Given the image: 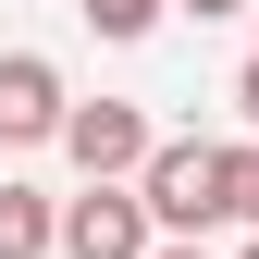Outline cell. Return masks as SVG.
<instances>
[{
    "instance_id": "obj_1",
    "label": "cell",
    "mask_w": 259,
    "mask_h": 259,
    "mask_svg": "<svg viewBox=\"0 0 259 259\" xmlns=\"http://www.w3.org/2000/svg\"><path fill=\"white\" fill-rule=\"evenodd\" d=\"M136 198H148V222H160V235H210V222H235V148H198V136L148 148Z\"/></svg>"
},
{
    "instance_id": "obj_2",
    "label": "cell",
    "mask_w": 259,
    "mask_h": 259,
    "mask_svg": "<svg viewBox=\"0 0 259 259\" xmlns=\"http://www.w3.org/2000/svg\"><path fill=\"white\" fill-rule=\"evenodd\" d=\"M148 148H160V136H148L136 99H74V123H62V160H74L87 185H136Z\"/></svg>"
},
{
    "instance_id": "obj_3",
    "label": "cell",
    "mask_w": 259,
    "mask_h": 259,
    "mask_svg": "<svg viewBox=\"0 0 259 259\" xmlns=\"http://www.w3.org/2000/svg\"><path fill=\"white\" fill-rule=\"evenodd\" d=\"M160 222L136 185H87V198H62V259H148Z\"/></svg>"
},
{
    "instance_id": "obj_4",
    "label": "cell",
    "mask_w": 259,
    "mask_h": 259,
    "mask_svg": "<svg viewBox=\"0 0 259 259\" xmlns=\"http://www.w3.org/2000/svg\"><path fill=\"white\" fill-rule=\"evenodd\" d=\"M62 123H74V99H62V74L37 50H0V148H50Z\"/></svg>"
},
{
    "instance_id": "obj_5",
    "label": "cell",
    "mask_w": 259,
    "mask_h": 259,
    "mask_svg": "<svg viewBox=\"0 0 259 259\" xmlns=\"http://www.w3.org/2000/svg\"><path fill=\"white\" fill-rule=\"evenodd\" d=\"M50 247H62V210L37 185H0V259H50Z\"/></svg>"
},
{
    "instance_id": "obj_6",
    "label": "cell",
    "mask_w": 259,
    "mask_h": 259,
    "mask_svg": "<svg viewBox=\"0 0 259 259\" xmlns=\"http://www.w3.org/2000/svg\"><path fill=\"white\" fill-rule=\"evenodd\" d=\"M160 13H173V0H87V25H99V37H148Z\"/></svg>"
},
{
    "instance_id": "obj_7",
    "label": "cell",
    "mask_w": 259,
    "mask_h": 259,
    "mask_svg": "<svg viewBox=\"0 0 259 259\" xmlns=\"http://www.w3.org/2000/svg\"><path fill=\"white\" fill-rule=\"evenodd\" d=\"M235 210L259 222V148H235Z\"/></svg>"
},
{
    "instance_id": "obj_8",
    "label": "cell",
    "mask_w": 259,
    "mask_h": 259,
    "mask_svg": "<svg viewBox=\"0 0 259 259\" xmlns=\"http://www.w3.org/2000/svg\"><path fill=\"white\" fill-rule=\"evenodd\" d=\"M148 259H210V247H198V235H160V247H148Z\"/></svg>"
},
{
    "instance_id": "obj_9",
    "label": "cell",
    "mask_w": 259,
    "mask_h": 259,
    "mask_svg": "<svg viewBox=\"0 0 259 259\" xmlns=\"http://www.w3.org/2000/svg\"><path fill=\"white\" fill-rule=\"evenodd\" d=\"M235 111H247V123H259V62H247V74H235Z\"/></svg>"
},
{
    "instance_id": "obj_10",
    "label": "cell",
    "mask_w": 259,
    "mask_h": 259,
    "mask_svg": "<svg viewBox=\"0 0 259 259\" xmlns=\"http://www.w3.org/2000/svg\"><path fill=\"white\" fill-rule=\"evenodd\" d=\"M173 13H198V25H210V13H247V0H173Z\"/></svg>"
},
{
    "instance_id": "obj_11",
    "label": "cell",
    "mask_w": 259,
    "mask_h": 259,
    "mask_svg": "<svg viewBox=\"0 0 259 259\" xmlns=\"http://www.w3.org/2000/svg\"><path fill=\"white\" fill-rule=\"evenodd\" d=\"M247 13H259V0H247Z\"/></svg>"
},
{
    "instance_id": "obj_12",
    "label": "cell",
    "mask_w": 259,
    "mask_h": 259,
    "mask_svg": "<svg viewBox=\"0 0 259 259\" xmlns=\"http://www.w3.org/2000/svg\"><path fill=\"white\" fill-rule=\"evenodd\" d=\"M247 259H259V247H247Z\"/></svg>"
}]
</instances>
